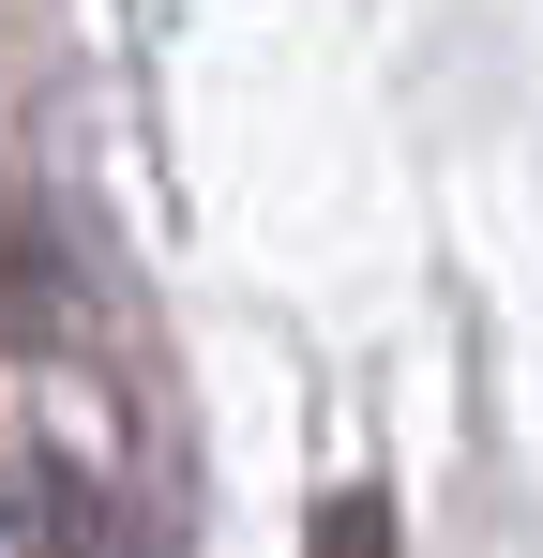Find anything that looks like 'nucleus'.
<instances>
[{
  "mask_svg": "<svg viewBox=\"0 0 543 558\" xmlns=\"http://www.w3.org/2000/svg\"><path fill=\"white\" fill-rule=\"evenodd\" d=\"M302 558H408V544H393V498H377V483H348V498H317V529H302Z\"/></svg>",
  "mask_w": 543,
  "mask_h": 558,
  "instance_id": "1",
  "label": "nucleus"
}]
</instances>
